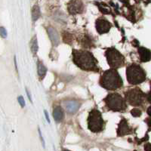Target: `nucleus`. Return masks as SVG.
Returning <instances> with one entry per match:
<instances>
[{
    "label": "nucleus",
    "instance_id": "f257e3e1",
    "mask_svg": "<svg viewBox=\"0 0 151 151\" xmlns=\"http://www.w3.org/2000/svg\"><path fill=\"white\" fill-rule=\"evenodd\" d=\"M73 60L78 67L86 71L98 72V60L93 56L92 53L86 50L74 49L72 52Z\"/></svg>",
    "mask_w": 151,
    "mask_h": 151
},
{
    "label": "nucleus",
    "instance_id": "4468645a",
    "mask_svg": "<svg viewBox=\"0 0 151 151\" xmlns=\"http://www.w3.org/2000/svg\"><path fill=\"white\" fill-rule=\"evenodd\" d=\"M64 116V111H63L61 107L60 106H55L53 111V117L55 119V120L57 121V122H60V121L63 120Z\"/></svg>",
    "mask_w": 151,
    "mask_h": 151
},
{
    "label": "nucleus",
    "instance_id": "f8f14e48",
    "mask_svg": "<svg viewBox=\"0 0 151 151\" xmlns=\"http://www.w3.org/2000/svg\"><path fill=\"white\" fill-rule=\"evenodd\" d=\"M47 32H48V35L49 36V39L51 40V42H52L53 45L57 46V45L59 44V42H60V39H59V36L58 32L56 31V29H54L52 27H49L47 29Z\"/></svg>",
    "mask_w": 151,
    "mask_h": 151
},
{
    "label": "nucleus",
    "instance_id": "0eeeda50",
    "mask_svg": "<svg viewBox=\"0 0 151 151\" xmlns=\"http://www.w3.org/2000/svg\"><path fill=\"white\" fill-rule=\"evenodd\" d=\"M126 101L132 106L141 105L144 99V93L139 88H133L125 93Z\"/></svg>",
    "mask_w": 151,
    "mask_h": 151
},
{
    "label": "nucleus",
    "instance_id": "dca6fc26",
    "mask_svg": "<svg viewBox=\"0 0 151 151\" xmlns=\"http://www.w3.org/2000/svg\"><path fill=\"white\" fill-rule=\"evenodd\" d=\"M41 15V13H40V7L38 5H34V7L32 9V18H33V21H37L39 17Z\"/></svg>",
    "mask_w": 151,
    "mask_h": 151
},
{
    "label": "nucleus",
    "instance_id": "20e7f679",
    "mask_svg": "<svg viewBox=\"0 0 151 151\" xmlns=\"http://www.w3.org/2000/svg\"><path fill=\"white\" fill-rule=\"evenodd\" d=\"M104 120L101 112L97 109H94L89 113L88 117V127L94 133L101 132L104 129Z\"/></svg>",
    "mask_w": 151,
    "mask_h": 151
},
{
    "label": "nucleus",
    "instance_id": "b1692460",
    "mask_svg": "<svg viewBox=\"0 0 151 151\" xmlns=\"http://www.w3.org/2000/svg\"><path fill=\"white\" fill-rule=\"evenodd\" d=\"M147 99H148V101H149V102H150V103H151V92L150 93V94H149V95H148V97H147Z\"/></svg>",
    "mask_w": 151,
    "mask_h": 151
},
{
    "label": "nucleus",
    "instance_id": "ddd939ff",
    "mask_svg": "<svg viewBox=\"0 0 151 151\" xmlns=\"http://www.w3.org/2000/svg\"><path fill=\"white\" fill-rule=\"evenodd\" d=\"M138 54L140 55V60L142 62H147L151 59V52L149 49L141 47L138 48Z\"/></svg>",
    "mask_w": 151,
    "mask_h": 151
},
{
    "label": "nucleus",
    "instance_id": "5701e85b",
    "mask_svg": "<svg viewBox=\"0 0 151 151\" xmlns=\"http://www.w3.org/2000/svg\"><path fill=\"white\" fill-rule=\"evenodd\" d=\"M26 91H27V95H28V98H29V100L31 102H32V98H31V95L29 94V92L28 91L27 89H26Z\"/></svg>",
    "mask_w": 151,
    "mask_h": 151
},
{
    "label": "nucleus",
    "instance_id": "393cba45",
    "mask_svg": "<svg viewBox=\"0 0 151 151\" xmlns=\"http://www.w3.org/2000/svg\"><path fill=\"white\" fill-rule=\"evenodd\" d=\"M147 113L151 116V106H150L149 108H148V110H147Z\"/></svg>",
    "mask_w": 151,
    "mask_h": 151
},
{
    "label": "nucleus",
    "instance_id": "9b49d317",
    "mask_svg": "<svg viewBox=\"0 0 151 151\" xmlns=\"http://www.w3.org/2000/svg\"><path fill=\"white\" fill-rule=\"evenodd\" d=\"M131 132V129L125 119H122L119 124V127L117 129V134L119 136H124L125 134H129Z\"/></svg>",
    "mask_w": 151,
    "mask_h": 151
},
{
    "label": "nucleus",
    "instance_id": "412c9836",
    "mask_svg": "<svg viewBox=\"0 0 151 151\" xmlns=\"http://www.w3.org/2000/svg\"><path fill=\"white\" fill-rule=\"evenodd\" d=\"M144 150L145 151H151V144H147L144 146Z\"/></svg>",
    "mask_w": 151,
    "mask_h": 151
},
{
    "label": "nucleus",
    "instance_id": "9d476101",
    "mask_svg": "<svg viewBox=\"0 0 151 151\" xmlns=\"http://www.w3.org/2000/svg\"><path fill=\"white\" fill-rule=\"evenodd\" d=\"M64 106L67 112L70 114H74L79 110L80 107V103L76 100H68L64 101Z\"/></svg>",
    "mask_w": 151,
    "mask_h": 151
},
{
    "label": "nucleus",
    "instance_id": "6e6552de",
    "mask_svg": "<svg viewBox=\"0 0 151 151\" xmlns=\"http://www.w3.org/2000/svg\"><path fill=\"white\" fill-rule=\"evenodd\" d=\"M111 28V24L104 18H99L96 21V29L100 34L108 33Z\"/></svg>",
    "mask_w": 151,
    "mask_h": 151
},
{
    "label": "nucleus",
    "instance_id": "aec40b11",
    "mask_svg": "<svg viewBox=\"0 0 151 151\" xmlns=\"http://www.w3.org/2000/svg\"><path fill=\"white\" fill-rule=\"evenodd\" d=\"M17 101H18V102L20 103V104H21V106H22V107H24V106H25V101H24V99L22 96L19 97V98H17Z\"/></svg>",
    "mask_w": 151,
    "mask_h": 151
},
{
    "label": "nucleus",
    "instance_id": "6ab92c4d",
    "mask_svg": "<svg viewBox=\"0 0 151 151\" xmlns=\"http://www.w3.org/2000/svg\"><path fill=\"white\" fill-rule=\"evenodd\" d=\"M0 34L3 38H5L7 36V32L5 30V29L4 27L0 28Z\"/></svg>",
    "mask_w": 151,
    "mask_h": 151
},
{
    "label": "nucleus",
    "instance_id": "f3484780",
    "mask_svg": "<svg viewBox=\"0 0 151 151\" xmlns=\"http://www.w3.org/2000/svg\"><path fill=\"white\" fill-rule=\"evenodd\" d=\"M31 49H32V52L34 54H36L38 51L37 39H36V36H34L32 41H31Z\"/></svg>",
    "mask_w": 151,
    "mask_h": 151
},
{
    "label": "nucleus",
    "instance_id": "4be33fe9",
    "mask_svg": "<svg viewBox=\"0 0 151 151\" xmlns=\"http://www.w3.org/2000/svg\"><path fill=\"white\" fill-rule=\"evenodd\" d=\"M45 117H46L47 121H48V122H50V119H49V116H48V113H47L46 110H45Z\"/></svg>",
    "mask_w": 151,
    "mask_h": 151
},
{
    "label": "nucleus",
    "instance_id": "a878e982",
    "mask_svg": "<svg viewBox=\"0 0 151 151\" xmlns=\"http://www.w3.org/2000/svg\"><path fill=\"white\" fill-rule=\"evenodd\" d=\"M63 151H70V150H63Z\"/></svg>",
    "mask_w": 151,
    "mask_h": 151
},
{
    "label": "nucleus",
    "instance_id": "f03ea898",
    "mask_svg": "<svg viewBox=\"0 0 151 151\" xmlns=\"http://www.w3.org/2000/svg\"><path fill=\"white\" fill-rule=\"evenodd\" d=\"M122 78L115 69L106 70L100 79V85L101 87L110 91L122 87Z\"/></svg>",
    "mask_w": 151,
    "mask_h": 151
},
{
    "label": "nucleus",
    "instance_id": "a211bd4d",
    "mask_svg": "<svg viewBox=\"0 0 151 151\" xmlns=\"http://www.w3.org/2000/svg\"><path fill=\"white\" fill-rule=\"evenodd\" d=\"M131 113L134 117H139L141 115V111L138 109H133L131 111Z\"/></svg>",
    "mask_w": 151,
    "mask_h": 151
},
{
    "label": "nucleus",
    "instance_id": "2eb2a0df",
    "mask_svg": "<svg viewBox=\"0 0 151 151\" xmlns=\"http://www.w3.org/2000/svg\"><path fill=\"white\" fill-rule=\"evenodd\" d=\"M37 67H38V75H39L40 79H43V78L45 77V76L47 72L46 67H45V66H44V64L40 61L38 62Z\"/></svg>",
    "mask_w": 151,
    "mask_h": 151
},
{
    "label": "nucleus",
    "instance_id": "1a4fd4ad",
    "mask_svg": "<svg viewBox=\"0 0 151 151\" xmlns=\"http://www.w3.org/2000/svg\"><path fill=\"white\" fill-rule=\"evenodd\" d=\"M68 11L71 14L81 13L83 11V4L79 0H72L68 3Z\"/></svg>",
    "mask_w": 151,
    "mask_h": 151
},
{
    "label": "nucleus",
    "instance_id": "7ed1b4c3",
    "mask_svg": "<svg viewBox=\"0 0 151 151\" xmlns=\"http://www.w3.org/2000/svg\"><path fill=\"white\" fill-rule=\"evenodd\" d=\"M126 77L130 84L137 85L146 79V73L140 66L132 64L126 69Z\"/></svg>",
    "mask_w": 151,
    "mask_h": 151
},
{
    "label": "nucleus",
    "instance_id": "423d86ee",
    "mask_svg": "<svg viewBox=\"0 0 151 151\" xmlns=\"http://www.w3.org/2000/svg\"><path fill=\"white\" fill-rule=\"evenodd\" d=\"M105 56L111 69L119 68L124 65L125 58L116 48H108L105 52Z\"/></svg>",
    "mask_w": 151,
    "mask_h": 151
},
{
    "label": "nucleus",
    "instance_id": "39448f33",
    "mask_svg": "<svg viewBox=\"0 0 151 151\" xmlns=\"http://www.w3.org/2000/svg\"><path fill=\"white\" fill-rule=\"evenodd\" d=\"M106 106L113 111H123L126 109V104L125 100L120 94L117 93H112L108 94L104 99Z\"/></svg>",
    "mask_w": 151,
    "mask_h": 151
}]
</instances>
